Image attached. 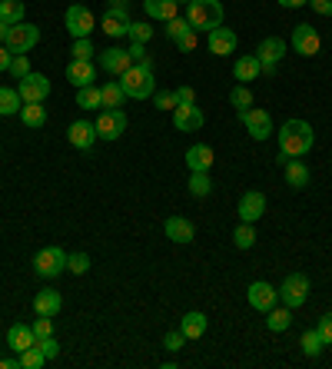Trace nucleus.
Listing matches in <instances>:
<instances>
[{"label":"nucleus","instance_id":"obj_1","mask_svg":"<svg viewBox=\"0 0 332 369\" xmlns=\"http://www.w3.org/2000/svg\"><path fill=\"white\" fill-rule=\"evenodd\" d=\"M279 153L289 156V160H299V156H306L309 150H313L316 143V133L313 126L306 123V120H286L283 126H279Z\"/></svg>","mask_w":332,"mask_h":369},{"label":"nucleus","instance_id":"obj_2","mask_svg":"<svg viewBox=\"0 0 332 369\" xmlns=\"http://www.w3.org/2000/svg\"><path fill=\"white\" fill-rule=\"evenodd\" d=\"M223 17L226 10L219 0H186V20H190L193 30H216L223 27Z\"/></svg>","mask_w":332,"mask_h":369},{"label":"nucleus","instance_id":"obj_3","mask_svg":"<svg viewBox=\"0 0 332 369\" xmlns=\"http://www.w3.org/2000/svg\"><path fill=\"white\" fill-rule=\"evenodd\" d=\"M120 87H124V93L130 100H146L156 93V80H153V67H146V64H133L130 70H126L124 77H120Z\"/></svg>","mask_w":332,"mask_h":369},{"label":"nucleus","instance_id":"obj_4","mask_svg":"<svg viewBox=\"0 0 332 369\" xmlns=\"http://www.w3.org/2000/svg\"><path fill=\"white\" fill-rule=\"evenodd\" d=\"M7 50L10 54H27V50H34L40 44V27H34V24H10L7 27Z\"/></svg>","mask_w":332,"mask_h":369},{"label":"nucleus","instance_id":"obj_5","mask_svg":"<svg viewBox=\"0 0 332 369\" xmlns=\"http://www.w3.org/2000/svg\"><path fill=\"white\" fill-rule=\"evenodd\" d=\"M279 300H283V306H289V310H299V306L309 300V276H306V273H289L283 280V286H279Z\"/></svg>","mask_w":332,"mask_h":369},{"label":"nucleus","instance_id":"obj_6","mask_svg":"<svg viewBox=\"0 0 332 369\" xmlns=\"http://www.w3.org/2000/svg\"><path fill=\"white\" fill-rule=\"evenodd\" d=\"M66 256H70V253H64L60 246H44V250L34 256V273L44 276V280H54V276H60V273L66 270Z\"/></svg>","mask_w":332,"mask_h":369},{"label":"nucleus","instance_id":"obj_7","mask_svg":"<svg viewBox=\"0 0 332 369\" xmlns=\"http://www.w3.org/2000/svg\"><path fill=\"white\" fill-rule=\"evenodd\" d=\"M94 126H96V136H100V140H120L126 130V113L124 110H114V107H104L100 117L94 120Z\"/></svg>","mask_w":332,"mask_h":369},{"label":"nucleus","instance_id":"obj_8","mask_svg":"<svg viewBox=\"0 0 332 369\" xmlns=\"http://www.w3.org/2000/svg\"><path fill=\"white\" fill-rule=\"evenodd\" d=\"M239 113V123L246 126V133L253 136V140H269L273 136V120H269V113L259 107H249V110H236Z\"/></svg>","mask_w":332,"mask_h":369},{"label":"nucleus","instance_id":"obj_9","mask_svg":"<svg viewBox=\"0 0 332 369\" xmlns=\"http://www.w3.org/2000/svg\"><path fill=\"white\" fill-rule=\"evenodd\" d=\"M17 93L24 97V103H44L50 97V80L37 70H30L24 80H17Z\"/></svg>","mask_w":332,"mask_h":369},{"label":"nucleus","instance_id":"obj_10","mask_svg":"<svg viewBox=\"0 0 332 369\" xmlns=\"http://www.w3.org/2000/svg\"><path fill=\"white\" fill-rule=\"evenodd\" d=\"M64 24H66V30L74 34V40L90 37V30L96 27L94 14H90L84 4H70V7H66V14H64Z\"/></svg>","mask_w":332,"mask_h":369},{"label":"nucleus","instance_id":"obj_11","mask_svg":"<svg viewBox=\"0 0 332 369\" xmlns=\"http://www.w3.org/2000/svg\"><path fill=\"white\" fill-rule=\"evenodd\" d=\"M319 47H323V37H319V30H316L313 24H299V27H293V50L299 54V57H316Z\"/></svg>","mask_w":332,"mask_h":369},{"label":"nucleus","instance_id":"obj_12","mask_svg":"<svg viewBox=\"0 0 332 369\" xmlns=\"http://www.w3.org/2000/svg\"><path fill=\"white\" fill-rule=\"evenodd\" d=\"M133 64H136V60H133V54H130V50H124V47L100 50V67H104L110 77H124Z\"/></svg>","mask_w":332,"mask_h":369},{"label":"nucleus","instance_id":"obj_13","mask_svg":"<svg viewBox=\"0 0 332 369\" xmlns=\"http://www.w3.org/2000/svg\"><path fill=\"white\" fill-rule=\"evenodd\" d=\"M130 10H124V7H110L104 14V20H100V30H104L106 37L110 40H116V37H126L130 34Z\"/></svg>","mask_w":332,"mask_h":369},{"label":"nucleus","instance_id":"obj_14","mask_svg":"<svg viewBox=\"0 0 332 369\" xmlns=\"http://www.w3.org/2000/svg\"><path fill=\"white\" fill-rule=\"evenodd\" d=\"M246 300H249V306L253 310H259V313H269L279 303V290H273L269 283H263V280H256V283H249V290H246Z\"/></svg>","mask_w":332,"mask_h":369},{"label":"nucleus","instance_id":"obj_15","mask_svg":"<svg viewBox=\"0 0 332 369\" xmlns=\"http://www.w3.org/2000/svg\"><path fill=\"white\" fill-rule=\"evenodd\" d=\"M256 57H259V64H263V74H273V70L279 67V60L286 57V40H279V37H266L263 44H259Z\"/></svg>","mask_w":332,"mask_h":369},{"label":"nucleus","instance_id":"obj_16","mask_svg":"<svg viewBox=\"0 0 332 369\" xmlns=\"http://www.w3.org/2000/svg\"><path fill=\"white\" fill-rule=\"evenodd\" d=\"M203 123H206V117H203V110H199L196 103H183V107L173 110V126H176L180 133H193V130H199Z\"/></svg>","mask_w":332,"mask_h":369},{"label":"nucleus","instance_id":"obj_17","mask_svg":"<svg viewBox=\"0 0 332 369\" xmlns=\"http://www.w3.org/2000/svg\"><path fill=\"white\" fill-rule=\"evenodd\" d=\"M66 140H70V146H76V150H90L100 136H96V126L90 123V120H74V123L66 126Z\"/></svg>","mask_w":332,"mask_h":369},{"label":"nucleus","instance_id":"obj_18","mask_svg":"<svg viewBox=\"0 0 332 369\" xmlns=\"http://www.w3.org/2000/svg\"><path fill=\"white\" fill-rule=\"evenodd\" d=\"M263 213H266V193L249 190V193L239 196V223H256Z\"/></svg>","mask_w":332,"mask_h":369},{"label":"nucleus","instance_id":"obj_19","mask_svg":"<svg viewBox=\"0 0 332 369\" xmlns=\"http://www.w3.org/2000/svg\"><path fill=\"white\" fill-rule=\"evenodd\" d=\"M216 163V156H213V146L206 143H193L186 150V166H190V173H209Z\"/></svg>","mask_w":332,"mask_h":369},{"label":"nucleus","instance_id":"obj_20","mask_svg":"<svg viewBox=\"0 0 332 369\" xmlns=\"http://www.w3.org/2000/svg\"><path fill=\"white\" fill-rule=\"evenodd\" d=\"M236 44H239V37L229 27L209 30V50H213L216 57H226V54H233V50H236Z\"/></svg>","mask_w":332,"mask_h":369},{"label":"nucleus","instance_id":"obj_21","mask_svg":"<svg viewBox=\"0 0 332 369\" xmlns=\"http://www.w3.org/2000/svg\"><path fill=\"white\" fill-rule=\"evenodd\" d=\"M94 77H96V70H94V64H90V60H70V64H66V80H70L76 90L90 87V84H94Z\"/></svg>","mask_w":332,"mask_h":369},{"label":"nucleus","instance_id":"obj_22","mask_svg":"<svg viewBox=\"0 0 332 369\" xmlns=\"http://www.w3.org/2000/svg\"><path fill=\"white\" fill-rule=\"evenodd\" d=\"M166 236H170L173 243H193V236H196V230H193V223L186 220V216H166Z\"/></svg>","mask_w":332,"mask_h":369},{"label":"nucleus","instance_id":"obj_23","mask_svg":"<svg viewBox=\"0 0 332 369\" xmlns=\"http://www.w3.org/2000/svg\"><path fill=\"white\" fill-rule=\"evenodd\" d=\"M34 343H37V336H34V330H30L27 323H14V326H10V333H7V350L24 353V350H30Z\"/></svg>","mask_w":332,"mask_h":369},{"label":"nucleus","instance_id":"obj_24","mask_svg":"<svg viewBox=\"0 0 332 369\" xmlns=\"http://www.w3.org/2000/svg\"><path fill=\"white\" fill-rule=\"evenodd\" d=\"M60 306H64V300H60L57 290H40L37 296H34V313H37V316H57Z\"/></svg>","mask_w":332,"mask_h":369},{"label":"nucleus","instance_id":"obj_25","mask_svg":"<svg viewBox=\"0 0 332 369\" xmlns=\"http://www.w3.org/2000/svg\"><path fill=\"white\" fill-rule=\"evenodd\" d=\"M259 74H263V64H259L256 54H249V57H239L236 64H233V77H236L239 84H249V80H256Z\"/></svg>","mask_w":332,"mask_h":369},{"label":"nucleus","instance_id":"obj_26","mask_svg":"<svg viewBox=\"0 0 332 369\" xmlns=\"http://www.w3.org/2000/svg\"><path fill=\"white\" fill-rule=\"evenodd\" d=\"M143 10L150 20H173L176 17V0H143Z\"/></svg>","mask_w":332,"mask_h":369},{"label":"nucleus","instance_id":"obj_27","mask_svg":"<svg viewBox=\"0 0 332 369\" xmlns=\"http://www.w3.org/2000/svg\"><path fill=\"white\" fill-rule=\"evenodd\" d=\"M206 326H209V320L203 316V313H196V310L186 313V316L180 320V330H183V336H186V340H199V336L206 333Z\"/></svg>","mask_w":332,"mask_h":369},{"label":"nucleus","instance_id":"obj_28","mask_svg":"<svg viewBox=\"0 0 332 369\" xmlns=\"http://www.w3.org/2000/svg\"><path fill=\"white\" fill-rule=\"evenodd\" d=\"M283 170H286V183L293 186V190H303V186H309V166H306L303 160H289Z\"/></svg>","mask_w":332,"mask_h":369},{"label":"nucleus","instance_id":"obj_29","mask_svg":"<svg viewBox=\"0 0 332 369\" xmlns=\"http://www.w3.org/2000/svg\"><path fill=\"white\" fill-rule=\"evenodd\" d=\"M24 107V97L17 93V87H0V117H17Z\"/></svg>","mask_w":332,"mask_h":369},{"label":"nucleus","instance_id":"obj_30","mask_svg":"<svg viewBox=\"0 0 332 369\" xmlns=\"http://www.w3.org/2000/svg\"><path fill=\"white\" fill-rule=\"evenodd\" d=\"M266 326L273 333H286L293 326V310L289 306H273V310L266 313Z\"/></svg>","mask_w":332,"mask_h":369},{"label":"nucleus","instance_id":"obj_31","mask_svg":"<svg viewBox=\"0 0 332 369\" xmlns=\"http://www.w3.org/2000/svg\"><path fill=\"white\" fill-rule=\"evenodd\" d=\"M100 97H104V107L120 110V107H124V100H126V93H124V87H120V80H110V84L100 87ZM104 107H100V110H104Z\"/></svg>","mask_w":332,"mask_h":369},{"label":"nucleus","instance_id":"obj_32","mask_svg":"<svg viewBox=\"0 0 332 369\" xmlns=\"http://www.w3.org/2000/svg\"><path fill=\"white\" fill-rule=\"evenodd\" d=\"M76 107H84V110H100L104 107V97H100V87H80L76 90Z\"/></svg>","mask_w":332,"mask_h":369},{"label":"nucleus","instance_id":"obj_33","mask_svg":"<svg viewBox=\"0 0 332 369\" xmlns=\"http://www.w3.org/2000/svg\"><path fill=\"white\" fill-rule=\"evenodd\" d=\"M24 14H27L24 0H0V20H4V24H20Z\"/></svg>","mask_w":332,"mask_h":369},{"label":"nucleus","instance_id":"obj_34","mask_svg":"<svg viewBox=\"0 0 332 369\" xmlns=\"http://www.w3.org/2000/svg\"><path fill=\"white\" fill-rule=\"evenodd\" d=\"M20 120H24V126H34V130H37V126L47 123V110L40 107V103H24V107H20Z\"/></svg>","mask_w":332,"mask_h":369},{"label":"nucleus","instance_id":"obj_35","mask_svg":"<svg viewBox=\"0 0 332 369\" xmlns=\"http://www.w3.org/2000/svg\"><path fill=\"white\" fill-rule=\"evenodd\" d=\"M229 103H233L236 110H249V107H253V90H249L246 84L233 87V93H229Z\"/></svg>","mask_w":332,"mask_h":369},{"label":"nucleus","instance_id":"obj_36","mask_svg":"<svg viewBox=\"0 0 332 369\" xmlns=\"http://www.w3.org/2000/svg\"><path fill=\"white\" fill-rule=\"evenodd\" d=\"M233 243H236L239 250H249V246L256 243V230H253V223H239L236 233H233Z\"/></svg>","mask_w":332,"mask_h":369},{"label":"nucleus","instance_id":"obj_37","mask_svg":"<svg viewBox=\"0 0 332 369\" xmlns=\"http://www.w3.org/2000/svg\"><path fill=\"white\" fill-rule=\"evenodd\" d=\"M299 346H303L306 356H319L326 343H323V336H319L316 330H309V333H303V340H299Z\"/></svg>","mask_w":332,"mask_h":369},{"label":"nucleus","instance_id":"obj_38","mask_svg":"<svg viewBox=\"0 0 332 369\" xmlns=\"http://www.w3.org/2000/svg\"><path fill=\"white\" fill-rule=\"evenodd\" d=\"M44 363H47V356L40 353V346H37V343H34L30 350H24V353H20V366H24V369H40V366H44Z\"/></svg>","mask_w":332,"mask_h":369},{"label":"nucleus","instance_id":"obj_39","mask_svg":"<svg viewBox=\"0 0 332 369\" xmlns=\"http://www.w3.org/2000/svg\"><path fill=\"white\" fill-rule=\"evenodd\" d=\"M190 193L193 196H209L213 193V180H209V173H190Z\"/></svg>","mask_w":332,"mask_h":369},{"label":"nucleus","instance_id":"obj_40","mask_svg":"<svg viewBox=\"0 0 332 369\" xmlns=\"http://www.w3.org/2000/svg\"><path fill=\"white\" fill-rule=\"evenodd\" d=\"M10 77L14 80H24L30 74V60H27V54H14V60H10V70H7Z\"/></svg>","mask_w":332,"mask_h":369},{"label":"nucleus","instance_id":"obj_41","mask_svg":"<svg viewBox=\"0 0 332 369\" xmlns=\"http://www.w3.org/2000/svg\"><path fill=\"white\" fill-rule=\"evenodd\" d=\"M126 37H130L133 44H150L153 27L146 24V20H143V24H136V20H133V24H130V34H126Z\"/></svg>","mask_w":332,"mask_h":369},{"label":"nucleus","instance_id":"obj_42","mask_svg":"<svg viewBox=\"0 0 332 369\" xmlns=\"http://www.w3.org/2000/svg\"><path fill=\"white\" fill-rule=\"evenodd\" d=\"M66 270L84 276V273L90 270V256H86V253H70V256H66Z\"/></svg>","mask_w":332,"mask_h":369},{"label":"nucleus","instance_id":"obj_43","mask_svg":"<svg viewBox=\"0 0 332 369\" xmlns=\"http://www.w3.org/2000/svg\"><path fill=\"white\" fill-rule=\"evenodd\" d=\"M186 30H193V27H190V20H186V17H173V20H166V37H170V40H180L183 34H186Z\"/></svg>","mask_w":332,"mask_h":369},{"label":"nucleus","instance_id":"obj_44","mask_svg":"<svg viewBox=\"0 0 332 369\" xmlns=\"http://www.w3.org/2000/svg\"><path fill=\"white\" fill-rule=\"evenodd\" d=\"M153 103H156V110H176L180 103H176V93L173 90H160V93H153Z\"/></svg>","mask_w":332,"mask_h":369},{"label":"nucleus","instance_id":"obj_45","mask_svg":"<svg viewBox=\"0 0 332 369\" xmlns=\"http://www.w3.org/2000/svg\"><path fill=\"white\" fill-rule=\"evenodd\" d=\"M70 54H74V60H90L96 50H94V44H90V37H80V40H74V50H70Z\"/></svg>","mask_w":332,"mask_h":369},{"label":"nucleus","instance_id":"obj_46","mask_svg":"<svg viewBox=\"0 0 332 369\" xmlns=\"http://www.w3.org/2000/svg\"><path fill=\"white\" fill-rule=\"evenodd\" d=\"M34 336L37 340H44V336H54V316H40V320H34Z\"/></svg>","mask_w":332,"mask_h":369},{"label":"nucleus","instance_id":"obj_47","mask_svg":"<svg viewBox=\"0 0 332 369\" xmlns=\"http://www.w3.org/2000/svg\"><path fill=\"white\" fill-rule=\"evenodd\" d=\"M183 343H186L183 330H170V333H166V340H163V346H166L170 353H180V350H183Z\"/></svg>","mask_w":332,"mask_h":369},{"label":"nucleus","instance_id":"obj_48","mask_svg":"<svg viewBox=\"0 0 332 369\" xmlns=\"http://www.w3.org/2000/svg\"><path fill=\"white\" fill-rule=\"evenodd\" d=\"M37 346H40V353H44L47 360H54V356H60V343L54 340V336H44V340H37Z\"/></svg>","mask_w":332,"mask_h":369},{"label":"nucleus","instance_id":"obj_49","mask_svg":"<svg viewBox=\"0 0 332 369\" xmlns=\"http://www.w3.org/2000/svg\"><path fill=\"white\" fill-rule=\"evenodd\" d=\"M316 333H319V336H323V343L329 346V343H332V313L319 316V326H316Z\"/></svg>","mask_w":332,"mask_h":369},{"label":"nucleus","instance_id":"obj_50","mask_svg":"<svg viewBox=\"0 0 332 369\" xmlns=\"http://www.w3.org/2000/svg\"><path fill=\"white\" fill-rule=\"evenodd\" d=\"M176 47H180L183 54H193V50H196V30H186V34L176 40Z\"/></svg>","mask_w":332,"mask_h":369},{"label":"nucleus","instance_id":"obj_51","mask_svg":"<svg viewBox=\"0 0 332 369\" xmlns=\"http://www.w3.org/2000/svg\"><path fill=\"white\" fill-rule=\"evenodd\" d=\"M130 54H133V60H136V64H146V67H153L150 54H146V44H130Z\"/></svg>","mask_w":332,"mask_h":369},{"label":"nucleus","instance_id":"obj_52","mask_svg":"<svg viewBox=\"0 0 332 369\" xmlns=\"http://www.w3.org/2000/svg\"><path fill=\"white\" fill-rule=\"evenodd\" d=\"M173 93H176V103H180V107L183 103H196V90L193 87H176Z\"/></svg>","mask_w":332,"mask_h":369},{"label":"nucleus","instance_id":"obj_53","mask_svg":"<svg viewBox=\"0 0 332 369\" xmlns=\"http://www.w3.org/2000/svg\"><path fill=\"white\" fill-rule=\"evenodd\" d=\"M309 7L316 14H323V17H332V0H309Z\"/></svg>","mask_w":332,"mask_h":369},{"label":"nucleus","instance_id":"obj_54","mask_svg":"<svg viewBox=\"0 0 332 369\" xmlns=\"http://www.w3.org/2000/svg\"><path fill=\"white\" fill-rule=\"evenodd\" d=\"M10 60H14V54L7 47H0V70H10Z\"/></svg>","mask_w":332,"mask_h":369},{"label":"nucleus","instance_id":"obj_55","mask_svg":"<svg viewBox=\"0 0 332 369\" xmlns=\"http://www.w3.org/2000/svg\"><path fill=\"white\" fill-rule=\"evenodd\" d=\"M309 0H279V7H286V10H296V7H306Z\"/></svg>","mask_w":332,"mask_h":369},{"label":"nucleus","instance_id":"obj_56","mask_svg":"<svg viewBox=\"0 0 332 369\" xmlns=\"http://www.w3.org/2000/svg\"><path fill=\"white\" fill-rule=\"evenodd\" d=\"M7 27H10V24H4V20H0V44L7 40Z\"/></svg>","mask_w":332,"mask_h":369},{"label":"nucleus","instance_id":"obj_57","mask_svg":"<svg viewBox=\"0 0 332 369\" xmlns=\"http://www.w3.org/2000/svg\"><path fill=\"white\" fill-rule=\"evenodd\" d=\"M110 7H124L126 10V7H130V0H110Z\"/></svg>","mask_w":332,"mask_h":369}]
</instances>
